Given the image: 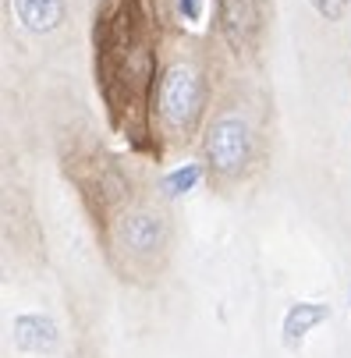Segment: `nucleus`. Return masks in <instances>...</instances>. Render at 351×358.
<instances>
[{
	"instance_id": "f257e3e1",
	"label": "nucleus",
	"mask_w": 351,
	"mask_h": 358,
	"mask_svg": "<svg viewBox=\"0 0 351 358\" xmlns=\"http://www.w3.org/2000/svg\"><path fill=\"white\" fill-rule=\"evenodd\" d=\"M96 71L117 121L121 114L142 110L153 82V43L149 18L135 0H107L96 18Z\"/></svg>"
},
{
	"instance_id": "f03ea898",
	"label": "nucleus",
	"mask_w": 351,
	"mask_h": 358,
	"mask_svg": "<svg viewBox=\"0 0 351 358\" xmlns=\"http://www.w3.org/2000/svg\"><path fill=\"white\" fill-rule=\"evenodd\" d=\"M203 96L206 82L192 61H178L164 71L160 89H157V114L164 128L171 131H192V124L203 114Z\"/></svg>"
},
{
	"instance_id": "7ed1b4c3",
	"label": "nucleus",
	"mask_w": 351,
	"mask_h": 358,
	"mask_svg": "<svg viewBox=\"0 0 351 358\" xmlns=\"http://www.w3.org/2000/svg\"><path fill=\"white\" fill-rule=\"evenodd\" d=\"M248 157H252V128L241 114H220L210 131H206V160L213 164L217 174L234 178L245 171Z\"/></svg>"
},
{
	"instance_id": "20e7f679",
	"label": "nucleus",
	"mask_w": 351,
	"mask_h": 358,
	"mask_svg": "<svg viewBox=\"0 0 351 358\" xmlns=\"http://www.w3.org/2000/svg\"><path fill=\"white\" fill-rule=\"evenodd\" d=\"M114 245L121 252H128L131 259H149L167 245V220L164 213L149 210V206H135L128 210L117 227H114Z\"/></svg>"
},
{
	"instance_id": "39448f33",
	"label": "nucleus",
	"mask_w": 351,
	"mask_h": 358,
	"mask_svg": "<svg viewBox=\"0 0 351 358\" xmlns=\"http://www.w3.org/2000/svg\"><path fill=\"white\" fill-rule=\"evenodd\" d=\"M263 11L259 0H220V29L234 50H248L259 36Z\"/></svg>"
},
{
	"instance_id": "423d86ee",
	"label": "nucleus",
	"mask_w": 351,
	"mask_h": 358,
	"mask_svg": "<svg viewBox=\"0 0 351 358\" xmlns=\"http://www.w3.org/2000/svg\"><path fill=\"white\" fill-rule=\"evenodd\" d=\"M15 344L25 351H54L57 327L46 316H18L15 320Z\"/></svg>"
},
{
	"instance_id": "0eeeda50",
	"label": "nucleus",
	"mask_w": 351,
	"mask_h": 358,
	"mask_svg": "<svg viewBox=\"0 0 351 358\" xmlns=\"http://www.w3.org/2000/svg\"><path fill=\"white\" fill-rule=\"evenodd\" d=\"M15 15L32 32H54L64 18V4L61 0H15Z\"/></svg>"
},
{
	"instance_id": "6e6552de",
	"label": "nucleus",
	"mask_w": 351,
	"mask_h": 358,
	"mask_svg": "<svg viewBox=\"0 0 351 358\" xmlns=\"http://www.w3.org/2000/svg\"><path fill=\"white\" fill-rule=\"evenodd\" d=\"M327 316H330V309H327V305H316V301H298V305H291L287 316H284V344L294 348L316 323H323Z\"/></svg>"
},
{
	"instance_id": "1a4fd4ad",
	"label": "nucleus",
	"mask_w": 351,
	"mask_h": 358,
	"mask_svg": "<svg viewBox=\"0 0 351 358\" xmlns=\"http://www.w3.org/2000/svg\"><path fill=\"white\" fill-rule=\"evenodd\" d=\"M199 178H203V167H199V164H185V167H178V171H171L164 178V188H167V195H181V192H192L199 185Z\"/></svg>"
},
{
	"instance_id": "9d476101",
	"label": "nucleus",
	"mask_w": 351,
	"mask_h": 358,
	"mask_svg": "<svg viewBox=\"0 0 351 358\" xmlns=\"http://www.w3.org/2000/svg\"><path fill=\"white\" fill-rule=\"evenodd\" d=\"M206 8H210V0H174V11L181 18V25H203L206 18Z\"/></svg>"
},
{
	"instance_id": "9b49d317",
	"label": "nucleus",
	"mask_w": 351,
	"mask_h": 358,
	"mask_svg": "<svg viewBox=\"0 0 351 358\" xmlns=\"http://www.w3.org/2000/svg\"><path fill=\"white\" fill-rule=\"evenodd\" d=\"M316 15H323L327 22H337L344 11H348V0H313Z\"/></svg>"
}]
</instances>
